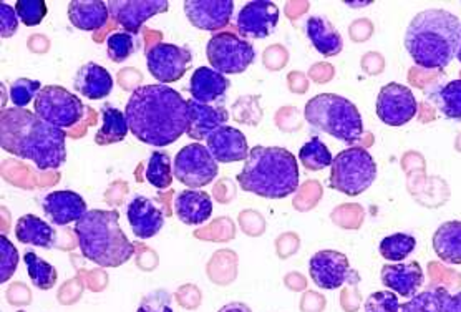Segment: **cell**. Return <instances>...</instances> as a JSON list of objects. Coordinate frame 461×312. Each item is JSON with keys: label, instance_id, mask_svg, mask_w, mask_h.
Masks as SVG:
<instances>
[{"label": "cell", "instance_id": "obj_15", "mask_svg": "<svg viewBox=\"0 0 461 312\" xmlns=\"http://www.w3.org/2000/svg\"><path fill=\"white\" fill-rule=\"evenodd\" d=\"M311 280L321 289H339L352 278L350 264L346 254L339 251L325 250L315 252L309 262Z\"/></svg>", "mask_w": 461, "mask_h": 312}, {"label": "cell", "instance_id": "obj_14", "mask_svg": "<svg viewBox=\"0 0 461 312\" xmlns=\"http://www.w3.org/2000/svg\"><path fill=\"white\" fill-rule=\"evenodd\" d=\"M168 0H110L108 11L125 32L138 35L151 17L168 11Z\"/></svg>", "mask_w": 461, "mask_h": 312}, {"label": "cell", "instance_id": "obj_11", "mask_svg": "<svg viewBox=\"0 0 461 312\" xmlns=\"http://www.w3.org/2000/svg\"><path fill=\"white\" fill-rule=\"evenodd\" d=\"M193 63V52L188 47L175 43H157L147 50L148 70L161 85L178 82Z\"/></svg>", "mask_w": 461, "mask_h": 312}, {"label": "cell", "instance_id": "obj_17", "mask_svg": "<svg viewBox=\"0 0 461 312\" xmlns=\"http://www.w3.org/2000/svg\"><path fill=\"white\" fill-rule=\"evenodd\" d=\"M206 146L218 163L246 161L251 151L241 130L228 125L214 130L206 138Z\"/></svg>", "mask_w": 461, "mask_h": 312}, {"label": "cell", "instance_id": "obj_18", "mask_svg": "<svg viewBox=\"0 0 461 312\" xmlns=\"http://www.w3.org/2000/svg\"><path fill=\"white\" fill-rule=\"evenodd\" d=\"M228 120H230V114L222 104L206 105L200 104L193 98L188 100L186 135L191 140H196V143H200L201 140L206 142V138L220 126L226 125Z\"/></svg>", "mask_w": 461, "mask_h": 312}, {"label": "cell", "instance_id": "obj_12", "mask_svg": "<svg viewBox=\"0 0 461 312\" xmlns=\"http://www.w3.org/2000/svg\"><path fill=\"white\" fill-rule=\"evenodd\" d=\"M419 112L413 92L405 85L387 84L380 88L377 96V116L388 126L407 125Z\"/></svg>", "mask_w": 461, "mask_h": 312}, {"label": "cell", "instance_id": "obj_4", "mask_svg": "<svg viewBox=\"0 0 461 312\" xmlns=\"http://www.w3.org/2000/svg\"><path fill=\"white\" fill-rule=\"evenodd\" d=\"M238 183L242 191L267 199H283L299 188L295 156L281 146H254L244 161Z\"/></svg>", "mask_w": 461, "mask_h": 312}, {"label": "cell", "instance_id": "obj_37", "mask_svg": "<svg viewBox=\"0 0 461 312\" xmlns=\"http://www.w3.org/2000/svg\"><path fill=\"white\" fill-rule=\"evenodd\" d=\"M0 258H2L0 260V272H2L0 281L7 282L15 274L21 256H19L17 248L12 244L11 240L5 234L0 236Z\"/></svg>", "mask_w": 461, "mask_h": 312}, {"label": "cell", "instance_id": "obj_19", "mask_svg": "<svg viewBox=\"0 0 461 312\" xmlns=\"http://www.w3.org/2000/svg\"><path fill=\"white\" fill-rule=\"evenodd\" d=\"M380 280L390 291L395 292L405 299L417 296L420 288L425 282V274L417 261L410 262H393L385 264L380 272Z\"/></svg>", "mask_w": 461, "mask_h": 312}, {"label": "cell", "instance_id": "obj_35", "mask_svg": "<svg viewBox=\"0 0 461 312\" xmlns=\"http://www.w3.org/2000/svg\"><path fill=\"white\" fill-rule=\"evenodd\" d=\"M137 35L130 32H113L106 39V52L112 62H125L137 52Z\"/></svg>", "mask_w": 461, "mask_h": 312}, {"label": "cell", "instance_id": "obj_44", "mask_svg": "<svg viewBox=\"0 0 461 312\" xmlns=\"http://www.w3.org/2000/svg\"><path fill=\"white\" fill-rule=\"evenodd\" d=\"M218 312H252L251 307L244 302H230L226 306H222Z\"/></svg>", "mask_w": 461, "mask_h": 312}, {"label": "cell", "instance_id": "obj_7", "mask_svg": "<svg viewBox=\"0 0 461 312\" xmlns=\"http://www.w3.org/2000/svg\"><path fill=\"white\" fill-rule=\"evenodd\" d=\"M377 163L362 146H348L334 158L329 177V188L347 197H358L374 185Z\"/></svg>", "mask_w": 461, "mask_h": 312}, {"label": "cell", "instance_id": "obj_41", "mask_svg": "<svg viewBox=\"0 0 461 312\" xmlns=\"http://www.w3.org/2000/svg\"><path fill=\"white\" fill-rule=\"evenodd\" d=\"M171 301L173 298L168 291L158 289V291L149 292L141 299L137 312H173Z\"/></svg>", "mask_w": 461, "mask_h": 312}, {"label": "cell", "instance_id": "obj_25", "mask_svg": "<svg viewBox=\"0 0 461 312\" xmlns=\"http://www.w3.org/2000/svg\"><path fill=\"white\" fill-rule=\"evenodd\" d=\"M305 33L315 50L324 57H336L344 49L342 35L324 15H311L305 21Z\"/></svg>", "mask_w": 461, "mask_h": 312}, {"label": "cell", "instance_id": "obj_31", "mask_svg": "<svg viewBox=\"0 0 461 312\" xmlns=\"http://www.w3.org/2000/svg\"><path fill=\"white\" fill-rule=\"evenodd\" d=\"M23 262L27 266V272L31 276V281L37 289L49 291L57 284L59 280V272L55 270V266L43 261L41 256H37L33 251H27L23 254Z\"/></svg>", "mask_w": 461, "mask_h": 312}, {"label": "cell", "instance_id": "obj_8", "mask_svg": "<svg viewBox=\"0 0 461 312\" xmlns=\"http://www.w3.org/2000/svg\"><path fill=\"white\" fill-rule=\"evenodd\" d=\"M211 69L222 75H240L249 69L256 59L254 45L232 32L214 33L206 45Z\"/></svg>", "mask_w": 461, "mask_h": 312}, {"label": "cell", "instance_id": "obj_10", "mask_svg": "<svg viewBox=\"0 0 461 312\" xmlns=\"http://www.w3.org/2000/svg\"><path fill=\"white\" fill-rule=\"evenodd\" d=\"M218 161L211 155L208 146L189 143L179 150L173 161V175L189 189L208 187L218 177Z\"/></svg>", "mask_w": 461, "mask_h": 312}, {"label": "cell", "instance_id": "obj_13", "mask_svg": "<svg viewBox=\"0 0 461 312\" xmlns=\"http://www.w3.org/2000/svg\"><path fill=\"white\" fill-rule=\"evenodd\" d=\"M279 23V7L271 0H252L244 4L236 17V27L244 39L261 41L273 33Z\"/></svg>", "mask_w": 461, "mask_h": 312}, {"label": "cell", "instance_id": "obj_43", "mask_svg": "<svg viewBox=\"0 0 461 312\" xmlns=\"http://www.w3.org/2000/svg\"><path fill=\"white\" fill-rule=\"evenodd\" d=\"M440 299L441 312H461V292L450 294L445 288L435 289Z\"/></svg>", "mask_w": 461, "mask_h": 312}, {"label": "cell", "instance_id": "obj_2", "mask_svg": "<svg viewBox=\"0 0 461 312\" xmlns=\"http://www.w3.org/2000/svg\"><path fill=\"white\" fill-rule=\"evenodd\" d=\"M0 146L11 155L31 160L41 171L59 170L67 161V133L25 108L2 110Z\"/></svg>", "mask_w": 461, "mask_h": 312}, {"label": "cell", "instance_id": "obj_39", "mask_svg": "<svg viewBox=\"0 0 461 312\" xmlns=\"http://www.w3.org/2000/svg\"><path fill=\"white\" fill-rule=\"evenodd\" d=\"M399 296L393 291H377L370 294L364 304L366 312H400Z\"/></svg>", "mask_w": 461, "mask_h": 312}, {"label": "cell", "instance_id": "obj_5", "mask_svg": "<svg viewBox=\"0 0 461 312\" xmlns=\"http://www.w3.org/2000/svg\"><path fill=\"white\" fill-rule=\"evenodd\" d=\"M78 248L85 260L102 268H120L135 256V244L120 226L116 209H90L75 223Z\"/></svg>", "mask_w": 461, "mask_h": 312}, {"label": "cell", "instance_id": "obj_20", "mask_svg": "<svg viewBox=\"0 0 461 312\" xmlns=\"http://www.w3.org/2000/svg\"><path fill=\"white\" fill-rule=\"evenodd\" d=\"M42 208L53 226H67L70 223H77L88 211L85 199L70 189L49 193L42 199Z\"/></svg>", "mask_w": 461, "mask_h": 312}, {"label": "cell", "instance_id": "obj_23", "mask_svg": "<svg viewBox=\"0 0 461 312\" xmlns=\"http://www.w3.org/2000/svg\"><path fill=\"white\" fill-rule=\"evenodd\" d=\"M175 213L181 223L188 226H200L212 215L210 193L200 189H185L175 198Z\"/></svg>", "mask_w": 461, "mask_h": 312}, {"label": "cell", "instance_id": "obj_32", "mask_svg": "<svg viewBox=\"0 0 461 312\" xmlns=\"http://www.w3.org/2000/svg\"><path fill=\"white\" fill-rule=\"evenodd\" d=\"M299 160H301V163H303L305 170L321 171V170H325L327 167H332L334 156L330 153L329 146L325 145L319 136H314L307 143L301 146Z\"/></svg>", "mask_w": 461, "mask_h": 312}, {"label": "cell", "instance_id": "obj_33", "mask_svg": "<svg viewBox=\"0 0 461 312\" xmlns=\"http://www.w3.org/2000/svg\"><path fill=\"white\" fill-rule=\"evenodd\" d=\"M173 161L168 153L165 151H155L148 160L145 178L151 187L157 189H167L173 183Z\"/></svg>", "mask_w": 461, "mask_h": 312}, {"label": "cell", "instance_id": "obj_36", "mask_svg": "<svg viewBox=\"0 0 461 312\" xmlns=\"http://www.w3.org/2000/svg\"><path fill=\"white\" fill-rule=\"evenodd\" d=\"M43 87L39 80H31V78H17L11 85V100L12 104L17 108H25L31 104L32 100L37 98V95L41 94Z\"/></svg>", "mask_w": 461, "mask_h": 312}, {"label": "cell", "instance_id": "obj_34", "mask_svg": "<svg viewBox=\"0 0 461 312\" xmlns=\"http://www.w3.org/2000/svg\"><path fill=\"white\" fill-rule=\"evenodd\" d=\"M415 246H417V240L411 234L395 233L382 240L378 246V252L382 254L384 260L400 262L409 258L410 254L415 251Z\"/></svg>", "mask_w": 461, "mask_h": 312}, {"label": "cell", "instance_id": "obj_16", "mask_svg": "<svg viewBox=\"0 0 461 312\" xmlns=\"http://www.w3.org/2000/svg\"><path fill=\"white\" fill-rule=\"evenodd\" d=\"M185 14L189 23L200 31L218 32L230 25L232 0H186Z\"/></svg>", "mask_w": 461, "mask_h": 312}, {"label": "cell", "instance_id": "obj_38", "mask_svg": "<svg viewBox=\"0 0 461 312\" xmlns=\"http://www.w3.org/2000/svg\"><path fill=\"white\" fill-rule=\"evenodd\" d=\"M15 11L23 25L35 27L47 15V4L45 0H17Z\"/></svg>", "mask_w": 461, "mask_h": 312}, {"label": "cell", "instance_id": "obj_26", "mask_svg": "<svg viewBox=\"0 0 461 312\" xmlns=\"http://www.w3.org/2000/svg\"><path fill=\"white\" fill-rule=\"evenodd\" d=\"M110 17L108 2L72 0L68 4V19L78 31L95 32L105 27Z\"/></svg>", "mask_w": 461, "mask_h": 312}, {"label": "cell", "instance_id": "obj_6", "mask_svg": "<svg viewBox=\"0 0 461 312\" xmlns=\"http://www.w3.org/2000/svg\"><path fill=\"white\" fill-rule=\"evenodd\" d=\"M304 116L314 128L348 146H356L364 136L362 115L346 96L315 95L305 104Z\"/></svg>", "mask_w": 461, "mask_h": 312}, {"label": "cell", "instance_id": "obj_42", "mask_svg": "<svg viewBox=\"0 0 461 312\" xmlns=\"http://www.w3.org/2000/svg\"><path fill=\"white\" fill-rule=\"evenodd\" d=\"M19 15L15 7H11L9 4L2 2L0 4V33L4 39L12 37L17 29H19Z\"/></svg>", "mask_w": 461, "mask_h": 312}, {"label": "cell", "instance_id": "obj_21", "mask_svg": "<svg viewBox=\"0 0 461 312\" xmlns=\"http://www.w3.org/2000/svg\"><path fill=\"white\" fill-rule=\"evenodd\" d=\"M126 218L133 234L140 240H149L157 236L165 225L163 211L151 199L141 195H137L128 203Z\"/></svg>", "mask_w": 461, "mask_h": 312}, {"label": "cell", "instance_id": "obj_28", "mask_svg": "<svg viewBox=\"0 0 461 312\" xmlns=\"http://www.w3.org/2000/svg\"><path fill=\"white\" fill-rule=\"evenodd\" d=\"M433 250L447 264H461V221H447L433 234Z\"/></svg>", "mask_w": 461, "mask_h": 312}, {"label": "cell", "instance_id": "obj_22", "mask_svg": "<svg viewBox=\"0 0 461 312\" xmlns=\"http://www.w3.org/2000/svg\"><path fill=\"white\" fill-rule=\"evenodd\" d=\"M230 78L210 67H200L191 75L188 92L200 104H221L230 90Z\"/></svg>", "mask_w": 461, "mask_h": 312}, {"label": "cell", "instance_id": "obj_40", "mask_svg": "<svg viewBox=\"0 0 461 312\" xmlns=\"http://www.w3.org/2000/svg\"><path fill=\"white\" fill-rule=\"evenodd\" d=\"M400 312H441L440 299L435 291L421 292L403 302Z\"/></svg>", "mask_w": 461, "mask_h": 312}, {"label": "cell", "instance_id": "obj_1", "mask_svg": "<svg viewBox=\"0 0 461 312\" xmlns=\"http://www.w3.org/2000/svg\"><path fill=\"white\" fill-rule=\"evenodd\" d=\"M130 132L147 145L168 146L188 130V100L168 85H143L125 108Z\"/></svg>", "mask_w": 461, "mask_h": 312}, {"label": "cell", "instance_id": "obj_9", "mask_svg": "<svg viewBox=\"0 0 461 312\" xmlns=\"http://www.w3.org/2000/svg\"><path fill=\"white\" fill-rule=\"evenodd\" d=\"M35 115L57 128H70L84 118L85 106L77 95L60 85H47L35 98Z\"/></svg>", "mask_w": 461, "mask_h": 312}, {"label": "cell", "instance_id": "obj_30", "mask_svg": "<svg viewBox=\"0 0 461 312\" xmlns=\"http://www.w3.org/2000/svg\"><path fill=\"white\" fill-rule=\"evenodd\" d=\"M430 102L440 110L443 116L461 120V78L438 87L430 95Z\"/></svg>", "mask_w": 461, "mask_h": 312}, {"label": "cell", "instance_id": "obj_24", "mask_svg": "<svg viewBox=\"0 0 461 312\" xmlns=\"http://www.w3.org/2000/svg\"><path fill=\"white\" fill-rule=\"evenodd\" d=\"M75 88L88 100H104L113 90V77L98 63H85L75 75Z\"/></svg>", "mask_w": 461, "mask_h": 312}, {"label": "cell", "instance_id": "obj_3", "mask_svg": "<svg viewBox=\"0 0 461 312\" xmlns=\"http://www.w3.org/2000/svg\"><path fill=\"white\" fill-rule=\"evenodd\" d=\"M461 22L443 9L420 12L410 22L405 49L413 62L427 70H443L460 52Z\"/></svg>", "mask_w": 461, "mask_h": 312}, {"label": "cell", "instance_id": "obj_45", "mask_svg": "<svg viewBox=\"0 0 461 312\" xmlns=\"http://www.w3.org/2000/svg\"><path fill=\"white\" fill-rule=\"evenodd\" d=\"M458 60L461 62V45H460V52H458Z\"/></svg>", "mask_w": 461, "mask_h": 312}, {"label": "cell", "instance_id": "obj_29", "mask_svg": "<svg viewBox=\"0 0 461 312\" xmlns=\"http://www.w3.org/2000/svg\"><path fill=\"white\" fill-rule=\"evenodd\" d=\"M130 132L125 112L118 110L112 104L102 108V126L95 135V143L100 146L113 145L125 140Z\"/></svg>", "mask_w": 461, "mask_h": 312}, {"label": "cell", "instance_id": "obj_27", "mask_svg": "<svg viewBox=\"0 0 461 312\" xmlns=\"http://www.w3.org/2000/svg\"><path fill=\"white\" fill-rule=\"evenodd\" d=\"M15 238L22 244H32L43 250H50L57 241V231L50 223L35 216L23 215L15 225Z\"/></svg>", "mask_w": 461, "mask_h": 312}]
</instances>
